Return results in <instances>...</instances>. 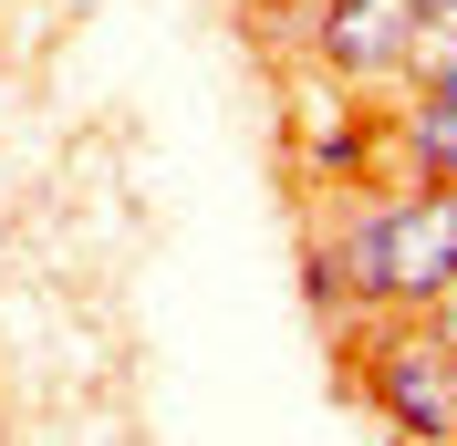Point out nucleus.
<instances>
[{
	"label": "nucleus",
	"instance_id": "nucleus-1",
	"mask_svg": "<svg viewBox=\"0 0 457 446\" xmlns=\"http://www.w3.org/2000/svg\"><path fill=\"white\" fill-rule=\"evenodd\" d=\"M343 280L364 311H447L457 301V187L436 177H374L343 208H322Z\"/></svg>",
	"mask_w": 457,
	"mask_h": 446
},
{
	"label": "nucleus",
	"instance_id": "nucleus-2",
	"mask_svg": "<svg viewBox=\"0 0 457 446\" xmlns=\"http://www.w3.org/2000/svg\"><path fill=\"white\" fill-rule=\"evenodd\" d=\"M343 363L395 446H457V384H447V322L436 311H364L343 333Z\"/></svg>",
	"mask_w": 457,
	"mask_h": 446
},
{
	"label": "nucleus",
	"instance_id": "nucleus-6",
	"mask_svg": "<svg viewBox=\"0 0 457 446\" xmlns=\"http://www.w3.org/2000/svg\"><path fill=\"white\" fill-rule=\"evenodd\" d=\"M291 11H302V0H291Z\"/></svg>",
	"mask_w": 457,
	"mask_h": 446
},
{
	"label": "nucleus",
	"instance_id": "nucleus-3",
	"mask_svg": "<svg viewBox=\"0 0 457 446\" xmlns=\"http://www.w3.org/2000/svg\"><path fill=\"white\" fill-rule=\"evenodd\" d=\"M416 21L427 0H302V31H312V73L343 94H405V53H416Z\"/></svg>",
	"mask_w": 457,
	"mask_h": 446
},
{
	"label": "nucleus",
	"instance_id": "nucleus-5",
	"mask_svg": "<svg viewBox=\"0 0 457 446\" xmlns=\"http://www.w3.org/2000/svg\"><path fill=\"white\" fill-rule=\"evenodd\" d=\"M436 322H447V384H457V301H447V311H436Z\"/></svg>",
	"mask_w": 457,
	"mask_h": 446
},
{
	"label": "nucleus",
	"instance_id": "nucleus-4",
	"mask_svg": "<svg viewBox=\"0 0 457 446\" xmlns=\"http://www.w3.org/2000/svg\"><path fill=\"white\" fill-rule=\"evenodd\" d=\"M385 125H395V167H405V177L457 187V94H405Z\"/></svg>",
	"mask_w": 457,
	"mask_h": 446
}]
</instances>
